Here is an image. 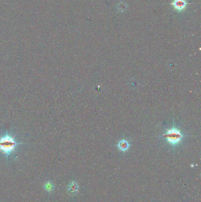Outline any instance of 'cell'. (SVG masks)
<instances>
[{
	"instance_id": "obj_1",
	"label": "cell",
	"mask_w": 201,
	"mask_h": 202,
	"mask_svg": "<svg viewBox=\"0 0 201 202\" xmlns=\"http://www.w3.org/2000/svg\"><path fill=\"white\" fill-rule=\"evenodd\" d=\"M22 144L21 142L17 141L14 135L8 131L0 135V152L7 160L16 151L17 147Z\"/></svg>"
},
{
	"instance_id": "obj_4",
	"label": "cell",
	"mask_w": 201,
	"mask_h": 202,
	"mask_svg": "<svg viewBox=\"0 0 201 202\" xmlns=\"http://www.w3.org/2000/svg\"><path fill=\"white\" fill-rule=\"evenodd\" d=\"M129 147H130L129 142L127 140L124 139L120 141L117 144L118 148L123 152L126 151L129 149Z\"/></svg>"
},
{
	"instance_id": "obj_2",
	"label": "cell",
	"mask_w": 201,
	"mask_h": 202,
	"mask_svg": "<svg viewBox=\"0 0 201 202\" xmlns=\"http://www.w3.org/2000/svg\"><path fill=\"white\" fill-rule=\"evenodd\" d=\"M167 142L172 146H175L179 144L184 137L182 132L177 128L173 127L166 129V132L162 135Z\"/></svg>"
},
{
	"instance_id": "obj_3",
	"label": "cell",
	"mask_w": 201,
	"mask_h": 202,
	"mask_svg": "<svg viewBox=\"0 0 201 202\" xmlns=\"http://www.w3.org/2000/svg\"><path fill=\"white\" fill-rule=\"evenodd\" d=\"M79 189V186L78 183L75 181L71 182L67 186V190L70 195H75L77 194V193Z\"/></svg>"
},
{
	"instance_id": "obj_6",
	"label": "cell",
	"mask_w": 201,
	"mask_h": 202,
	"mask_svg": "<svg viewBox=\"0 0 201 202\" xmlns=\"http://www.w3.org/2000/svg\"><path fill=\"white\" fill-rule=\"evenodd\" d=\"M44 187L45 190H46L47 191L50 192L54 188V185L51 182H47L46 183H45Z\"/></svg>"
},
{
	"instance_id": "obj_5",
	"label": "cell",
	"mask_w": 201,
	"mask_h": 202,
	"mask_svg": "<svg viewBox=\"0 0 201 202\" xmlns=\"http://www.w3.org/2000/svg\"><path fill=\"white\" fill-rule=\"evenodd\" d=\"M173 5L178 10H182L185 7V1L184 0H175Z\"/></svg>"
}]
</instances>
